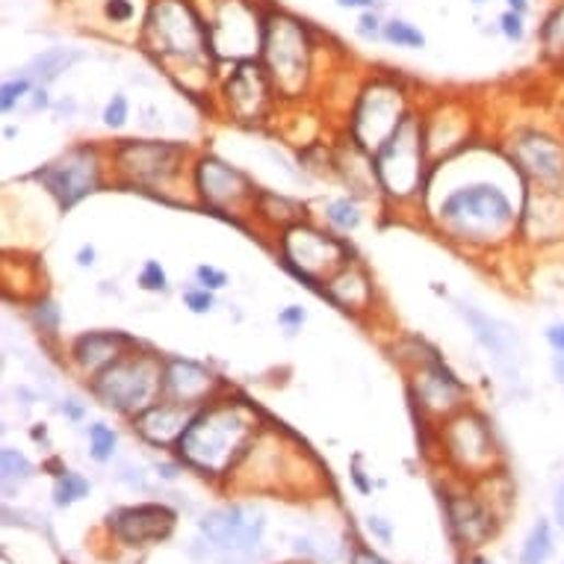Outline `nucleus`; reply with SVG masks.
Instances as JSON below:
<instances>
[{
	"label": "nucleus",
	"mask_w": 564,
	"mask_h": 564,
	"mask_svg": "<svg viewBox=\"0 0 564 564\" xmlns=\"http://www.w3.org/2000/svg\"><path fill=\"white\" fill-rule=\"evenodd\" d=\"M440 216L456 228L461 237L487 240V237H503L515 225V205L499 186L476 184L456 189L447 202L440 205Z\"/></svg>",
	"instance_id": "nucleus-2"
},
{
	"label": "nucleus",
	"mask_w": 564,
	"mask_h": 564,
	"mask_svg": "<svg viewBox=\"0 0 564 564\" xmlns=\"http://www.w3.org/2000/svg\"><path fill=\"white\" fill-rule=\"evenodd\" d=\"M263 515L252 506H228L202 520V536L207 538V544L219 550L222 555L231 559H245L252 555L261 544L263 536Z\"/></svg>",
	"instance_id": "nucleus-7"
},
{
	"label": "nucleus",
	"mask_w": 564,
	"mask_h": 564,
	"mask_svg": "<svg viewBox=\"0 0 564 564\" xmlns=\"http://www.w3.org/2000/svg\"><path fill=\"white\" fill-rule=\"evenodd\" d=\"M376 175L390 195H408L423 175V137L417 122L405 116L390 139L376 151Z\"/></svg>",
	"instance_id": "nucleus-4"
},
{
	"label": "nucleus",
	"mask_w": 564,
	"mask_h": 564,
	"mask_svg": "<svg viewBox=\"0 0 564 564\" xmlns=\"http://www.w3.org/2000/svg\"><path fill=\"white\" fill-rule=\"evenodd\" d=\"M352 564H388V562H381L376 553H367V550H360V553H355Z\"/></svg>",
	"instance_id": "nucleus-38"
},
{
	"label": "nucleus",
	"mask_w": 564,
	"mask_h": 564,
	"mask_svg": "<svg viewBox=\"0 0 564 564\" xmlns=\"http://www.w3.org/2000/svg\"><path fill=\"white\" fill-rule=\"evenodd\" d=\"M125 118H127V101L122 95H116L107 104V110H104V122H107L110 127H122L125 125Z\"/></svg>",
	"instance_id": "nucleus-31"
},
{
	"label": "nucleus",
	"mask_w": 564,
	"mask_h": 564,
	"mask_svg": "<svg viewBox=\"0 0 564 564\" xmlns=\"http://www.w3.org/2000/svg\"><path fill=\"white\" fill-rule=\"evenodd\" d=\"M80 59H83V54H78V50L50 48L30 62V71H33V78H39L42 83H50V80H57L62 71H69L74 62H80Z\"/></svg>",
	"instance_id": "nucleus-22"
},
{
	"label": "nucleus",
	"mask_w": 564,
	"mask_h": 564,
	"mask_svg": "<svg viewBox=\"0 0 564 564\" xmlns=\"http://www.w3.org/2000/svg\"><path fill=\"white\" fill-rule=\"evenodd\" d=\"M125 343V337L118 334H87L74 343V358L87 372H101L122 355Z\"/></svg>",
	"instance_id": "nucleus-21"
},
{
	"label": "nucleus",
	"mask_w": 564,
	"mask_h": 564,
	"mask_svg": "<svg viewBox=\"0 0 564 564\" xmlns=\"http://www.w3.org/2000/svg\"><path fill=\"white\" fill-rule=\"evenodd\" d=\"M214 376L193 360H172L165 367L163 390L177 405H193V402L205 400L207 390L214 388Z\"/></svg>",
	"instance_id": "nucleus-18"
},
{
	"label": "nucleus",
	"mask_w": 564,
	"mask_h": 564,
	"mask_svg": "<svg viewBox=\"0 0 564 564\" xmlns=\"http://www.w3.org/2000/svg\"><path fill=\"white\" fill-rule=\"evenodd\" d=\"M499 24H503V33H506L511 42L523 39V15H520V12H515V10L506 12Z\"/></svg>",
	"instance_id": "nucleus-32"
},
{
	"label": "nucleus",
	"mask_w": 564,
	"mask_h": 564,
	"mask_svg": "<svg viewBox=\"0 0 564 564\" xmlns=\"http://www.w3.org/2000/svg\"><path fill=\"white\" fill-rule=\"evenodd\" d=\"M184 157V148L172 146V142H146V139H130L116 151L118 169L127 172L134 181H165L169 175H175L177 163Z\"/></svg>",
	"instance_id": "nucleus-11"
},
{
	"label": "nucleus",
	"mask_w": 564,
	"mask_h": 564,
	"mask_svg": "<svg viewBox=\"0 0 564 564\" xmlns=\"http://www.w3.org/2000/svg\"><path fill=\"white\" fill-rule=\"evenodd\" d=\"M449 452L458 464L464 468H485L491 456H494V444L487 435L485 423L479 417H461L449 426L447 435Z\"/></svg>",
	"instance_id": "nucleus-16"
},
{
	"label": "nucleus",
	"mask_w": 564,
	"mask_h": 564,
	"mask_svg": "<svg viewBox=\"0 0 564 564\" xmlns=\"http://www.w3.org/2000/svg\"><path fill=\"white\" fill-rule=\"evenodd\" d=\"M284 254H287V266L292 273L313 281V273L337 266L346 252L329 234H320L308 225H292L290 231L284 234Z\"/></svg>",
	"instance_id": "nucleus-10"
},
{
	"label": "nucleus",
	"mask_w": 564,
	"mask_h": 564,
	"mask_svg": "<svg viewBox=\"0 0 564 564\" xmlns=\"http://www.w3.org/2000/svg\"><path fill=\"white\" fill-rule=\"evenodd\" d=\"M360 30H364V33H376V30H379V21L372 19V15H364V19H360Z\"/></svg>",
	"instance_id": "nucleus-40"
},
{
	"label": "nucleus",
	"mask_w": 564,
	"mask_h": 564,
	"mask_svg": "<svg viewBox=\"0 0 564 564\" xmlns=\"http://www.w3.org/2000/svg\"><path fill=\"white\" fill-rule=\"evenodd\" d=\"M110 523L116 529V536L130 546L151 544V541H163L172 536L175 529V511L165 506H134L122 508L110 517Z\"/></svg>",
	"instance_id": "nucleus-13"
},
{
	"label": "nucleus",
	"mask_w": 564,
	"mask_h": 564,
	"mask_svg": "<svg viewBox=\"0 0 564 564\" xmlns=\"http://www.w3.org/2000/svg\"><path fill=\"white\" fill-rule=\"evenodd\" d=\"M163 367L151 355H118L107 370L97 372L95 396L118 411L151 408V400L163 390Z\"/></svg>",
	"instance_id": "nucleus-3"
},
{
	"label": "nucleus",
	"mask_w": 564,
	"mask_h": 564,
	"mask_svg": "<svg viewBox=\"0 0 564 564\" xmlns=\"http://www.w3.org/2000/svg\"><path fill=\"white\" fill-rule=\"evenodd\" d=\"M384 36L390 42H396V45H405V48H423V42H426L423 33L405 24V21H390L388 27H384Z\"/></svg>",
	"instance_id": "nucleus-27"
},
{
	"label": "nucleus",
	"mask_w": 564,
	"mask_h": 564,
	"mask_svg": "<svg viewBox=\"0 0 564 564\" xmlns=\"http://www.w3.org/2000/svg\"><path fill=\"white\" fill-rule=\"evenodd\" d=\"M198 281L205 284V290L207 287H210V290H219V287L228 284V278H225V273L214 269V266H198Z\"/></svg>",
	"instance_id": "nucleus-34"
},
{
	"label": "nucleus",
	"mask_w": 564,
	"mask_h": 564,
	"mask_svg": "<svg viewBox=\"0 0 564 564\" xmlns=\"http://www.w3.org/2000/svg\"><path fill=\"white\" fill-rule=\"evenodd\" d=\"M134 7L127 0H107V19L110 21H130Z\"/></svg>",
	"instance_id": "nucleus-35"
},
{
	"label": "nucleus",
	"mask_w": 564,
	"mask_h": 564,
	"mask_svg": "<svg viewBox=\"0 0 564 564\" xmlns=\"http://www.w3.org/2000/svg\"><path fill=\"white\" fill-rule=\"evenodd\" d=\"M146 36L151 48L165 57H195L207 42L205 27L181 0H160L151 7Z\"/></svg>",
	"instance_id": "nucleus-6"
},
{
	"label": "nucleus",
	"mask_w": 564,
	"mask_h": 564,
	"mask_svg": "<svg viewBox=\"0 0 564 564\" xmlns=\"http://www.w3.org/2000/svg\"><path fill=\"white\" fill-rule=\"evenodd\" d=\"M195 184H198L202 195H205L214 207L240 205L243 198L252 195L249 177H245L243 172L231 169L228 163H222V160H216V157H205V160L198 163Z\"/></svg>",
	"instance_id": "nucleus-14"
},
{
	"label": "nucleus",
	"mask_w": 564,
	"mask_h": 564,
	"mask_svg": "<svg viewBox=\"0 0 564 564\" xmlns=\"http://www.w3.org/2000/svg\"><path fill=\"white\" fill-rule=\"evenodd\" d=\"M287 564H311V562H287Z\"/></svg>",
	"instance_id": "nucleus-45"
},
{
	"label": "nucleus",
	"mask_w": 564,
	"mask_h": 564,
	"mask_svg": "<svg viewBox=\"0 0 564 564\" xmlns=\"http://www.w3.org/2000/svg\"><path fill=\"white\" fill-rule=\"evenodd\" d=\"M225 95H228V104H231L237 116L257 118L263 113V107H266L269 89H266L263 71L254 62H240L234 78L228 80V87H225Z\"/></svg>",
	"instance_id": "nucleus-17"
},
{
	"label": "nucleus",
	"mask_w": 564,
	"mask_h": 564,
	"mask_svg": "<svg viewBox=\"0 0 564 564\" xmlns=\"http://www.w3.org/2000/svg\"><path fill=\"white\" fill-rule=\"evenodd\" d=\"M508 3H511V10H515V12L526 10V0H508Z\"/></svg>",
	"instance_id": "nucleus-44"
},
{
	"label": "nucleus",
	"mask_w": 564,
	"mask_h": 564,
	"mask_svg": "<svg viewBox=\"0 0 564 564\" xmlns=\"http://www.w3.org/2000/svg\"><path fill=\"white\" fill-rule=\"evenodd\" d=\"M449 520H452V529L461 541L468 544H479L485 541L487 532H491V517L479 503H473L470 496H452L447 503Z\"/></svg>",
	"instance_id": "nucleus-20"
},
{
	"label": "nucleus",
	"mask_w": 564,
	"mask_h": 564,
	"mask_svg": "<svg viewBox=\"0 0 564 564\" xmlns=\"http://www.w3.org/2000/svg\"><path fill=\"white\" fill-rule=\"evenodd\" d=\"M252 431V414L243 405L225 402V405H210L202 414H195L177 444L189 464L219 476L234 468L237 458L245 452Z\"/></svg>",
	"instance_id": "nucleus-1"
},
{
	"label": "nucleus",
	"mask_w": 564,
	"mask_h": 564,
	"mask_svg": "<svg viewBox=\"0 0 564 564\" xmlns=\"http://www.w3.org/2000/svg\"><path fill=\"white\" fill-rule=\"evenodd\" d=\"M89 444H92V456L97 461H107L113 456V449H116V431L104 426V423H95L89 428Z\"/></svg>",
	"instance_id": "nucleus-25"
},
{
	"label": "nucleus",
	"mask_w": 564,
	"mask_h": 564,
	"mask_svg": "<svg viewBox=\"0 0 564 564\" xmlns=\"http://www.w3.org/2000/svg\"><path fill=\"white\" fill-rule=\"evenodd\" d=\"M461 313L470 322V329L479 337V343L494 355L499 367H517V360H520V341H517L511 325L494 320V316H487V313H482L479 308H470V304H464Z\"/></svg>",
	"instance_id": "nucleus-15"
},
{
	"label": "nucleus",
	"mask_w": 564,
	"mask_h": 564,
	"mask_svg": "<svg viewBox=\"0 0 564 564\" xmlns=\"http://www.w3.org/2000/svg\"><path fill=\"white\" fill-rule=\"evenodd\" d=\"M546 343H550L559 355H564V322H555V325L546 329Z\"/></svg>",
	"instance_id": "nucleus-36"
},
{
	"label": "nucleus",
	"mask_w": 564,
	"mask_h": 564,
	"mask_svg": "<svg viewBox=\"0 0 564 564\" xmlns=\"http://www.w3.org/2000/svg\"><path fill=\"white\" fill-rule=\"evenodd\" d=\"M402 118H405V113H402L400 92L388 87V83H376L360 97L352 130H355V139H358L360 146L379 151L390 139V134L400 127Z\"/></svg>",
	"instance_id": "nucleus-9"
},
{
	"label": "nucleus",
	"mask_w": 564,
	"mask_h": 564,
	"mask_svg": "<svg viewBox=\"0 0 564 564\" xmlns=\"http://www.w3.org/2000/svg\"><path fill=\"white\" fill-rule=\"evenodd\" d=\"M89 494V482L83 476H78V473H62L57 482V491H54V496H57L59 506H71V503H78V499H83V496Z\"/></svg>",
	"instance_id": "nucleus-24"
},
{
	"label": "nucleus",
	"mask_w": 564,
	"mask_h": 564,
	"mask_svg": "<svg viewBox=\"0 0 564 564\" xmlns=\"http://www.w3.org/2000/svg\"><path fill=\"white\" fill-rule=\"evenodd\" d=\"M553 370H555V379H559L564 384V355H555Z\"/></svg>",
	"instance_id": "nucleus-41"
},
{
	"label": "nucleus",
	"mask_w": 564,
	"mask_h": 564,
	"mask_svg": "<svg viewBox=\"0 0 564 564\" xmlns=\"http://www.w3.org/2000/svg\"><path fill=\"white\" fill-rule=\"evenodd\" d=\"M476 3H482V0H476Z\"/></svg>",
	"instance_id": "nucleus-47"
},
{
	"label": "nucleus",
	"mask_w": 564,
	"mask_h": 564,
	"mask_svg": "<svg viewBox=\"0 0 564 564\" xmlns=\"http://www.w3.org/2000/svg\"><path fill=\"white\" fill-rule=\"evenodd\" d=\"M92 257H95V249H80L78 263H80V266H89V263H92Z\"/></svg>",
	"instance_id": "nucleus-42"
},
{
	"label": "nucleus",
	"mask_w": 564,
	"mask_h": 564,
	"mask_svg": "<svg viewBox=\"0 0 564 564\" xmlns=\"http://www.w3.org/2000/svg\"><path fill=\"white\" fill-rule=\"evenodd\" d=\"M184 302L189 304V311L195 313H207L214 308V299H210V292L207 290H189L184 296Z\"/></svg>",
	"instance_id": "nucleus-33"
},
{
	"label": "nucleus",
	"mask_w": 564,
	"mask_h": 564,
	"mask_svg": "<svg viewBox=\"0 0 564 564\" xmlns=\"http://www.w3.org/2000/svg\"><path fill=\"white\" fill-rule=\"evenodd\" d=\"M476 564H485V562H476Z\"/></svg>",
	"instance_id": "nucleus-46"
},
{
	"label": "nucleus",
	"mask_w": 564,
	"mask_h": 564,
	"mask_svg": "<svg viewBox=\"0 0 564 564\" xmlns=\"http://www.w3.org/2000/svg\"><path fill=\"white\" fill-rule=\"evenodd\" d=\"M343 7H372V0H341Z\"/></svg>",
	"instance_id": "nucleus-43"
},
{
	"label": "nucleus",
	"mask_w": 564,
	"mask_h": 564,
	"mask_svg": "<svg viewBox=\"0 0 564 564\" xmlns=\"http://www.w3.org/2000/svg\"><path fill=\"white\" fill-rule=\"evenodd\" d=\"M553 555V532H550V523L541 520V523L529 532L523 544V564H546V559Z\"/></svg>",
	"instance_id": "nucleus-23"
},
{
	"label": "nucleus",
	"mask_w": 564,
	"mask_h": 564,
	"mask_svg": "<svg viewBox=\"0 0 564 564\" xmlns=\"http://www.w3.org/2000/svg\"><path fill=\"white\" fill-rule=\"evenodd\" d=\"M263 57L269 66V74L287 95H296L308 78V36L292 19H273L263 33Z\"/></svg>",
	"instance_id": "nucleus-5"
},
{
	"label": "nucleus",
	"mask_w": 564,
	"mask_h": 564,
	"mask_svg": "<svg viewBox=\"0 0 564 564\" xmlns=\"http://www.w3.org/2000/svg\"><path fill=\"white\" fill-rule=\"evenodd\" d=\"M281 322L284 325H299V322H304V311L302 308H290V311L281 313Z\"/></svg>",
	"instance_id": "nucleus-37"
},
{
	"label": "nucleus",
	"mask_w": 564,
	"mask_h": 564,
	"mask_svg": "<svg viewBox=\"0 0 564 564\" xmlns=\"http://www.w3.org/2000/svg\"><path fill=\"white\" fill-rule=\"evenodd\" d=\"M517 169L536 189H564V142L544 130H526L511 146Z\"/></svg>",
	"instance_id": "nucleus-8"
},
{
	"label": "nucleus",
	"mask_w": 564,
	"mask_h": 564,
	"mask_svg": "<svg viewBox=\"0 0 564 564\" xmlns=\"http://www.w3.org/2000/svg\"><path fill=\"white\" fill-rule=\"evenodd\" d=\"M189 419L184 417V405H177V402L175 405H151L139 414V431L154 444H169L184 435Z\"/></svg>",
	"instance_id": "nucleus-19"
},
{
	"label": "nucleus",
	"mask_w": 564,
	"mask_h": 564,
	"mask_svg": "<svg viewBox=\"0 0 564 564\" xmlns=\"http://www.w3.org/2000/svg\"><path fill=\"white\" fill-rule=\"evenodd\" d=\"M555 520H559V526L564 529V485L559 487V494H555Z\"/></svg>",
	"instance_id": "nucleus-39"
},
{
	"label": "nucleus",
	"mask_w": 564,
	"mask_h": 564,
	"mask_svg": "<svg viewBox=\"0 0 564 564\" xmlns=\"http://www.w3.org/2000/svg\"><path fill=\"white\" fill-rule=\"evenodd\" d=\"M0 461H3V479H7V485L10 482H24L33 473V464L21 452H15V449H3Z\"/></svg>",
	"instance_id": "nucleus-26"
},
{
	"label": "nucleus",
	"mask_w": 564,
	"mask_h": 564,
	"mask_svg": "<svg viewBox=\"0 0 564 564\" xmlns=\"http://www.w3.org/2000/svg\"><path fill=\"white\" fill-rule=\"evenodd\" d=\"M30 89V80L21 78V80H10V83H3V97H0V104L3 110H12V104L19 101V97L27 95Z\"/></svg>",
	"instance_id": "nucleus-30"
},
{
	"label": "nucleus",
	"mask_w": 564,
	"mask_h": 564,
	"mask_svg": "<svg viewBox=\"0 0 564 564\" xmlns=\"http://www.w3.org/2000/svg\"><path fill=\"white\" fill-rule=\"evenodd\" d=\"M139 284H142L146 290H165V273L160 269V263L148 261L142 275H139Z\"/></svg>",
	"instance_id": "nucleus-29"
},
{
	"label": "nucleus",
	"mask_w": 564,
	"mask_h": 564,
	"mask_svg": "<svg viewBox=\"0 0 564 564\" xmlns=\"http://www.w3.org/2000/svg\"><path fill=\"white\" fill-rule=\"evenodd\" d=\"M42 181L50 193L57 195L59 205L71 207L78 205L83 195H89L97 186V163L95 154L89 151H74L66 160H59L50 169L42 172Z\"/></svg>",
	"instance_id": "nucleus-12"
},
{
	"label": "nucleus",
	"mask_w": 564,
	"mask_h": 564,
	"mask_svg": "<svg viewBox=\"0 0 564 564\" xmlns=\"http://www.w3.org/2000/svg\"><path fill=\"white\" fill-rule=\"evenodd\" d=\"M329 219L337 225V228H343V231H352V228H358L360 214H358V207L352 205L349 198H341V202H331Z\"/></svg>",
	"instance_id": "nucleus-28"
}]
</instances>
